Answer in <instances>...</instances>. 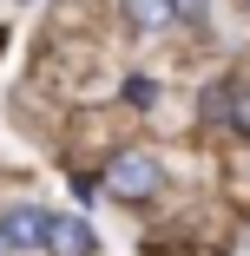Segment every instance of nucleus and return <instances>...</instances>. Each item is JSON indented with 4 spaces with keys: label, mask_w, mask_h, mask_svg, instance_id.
I'll list each match as a JSON object with an SVG mask.
<instances>
[{
    "label": "nucleus",
    "mask_w": 250,
    "mask_h": 256,
    "mask_svg": "<svg viewBox=\"0 0 250 256\" xmlns=\"http://www.w3.org/2000/svg\"><path fill=\"white\" fill-rule=\"evenodd\" d=\"M119 7H125V26H132V33H165V26L178 20L171 0H119Z\"/></svg>",
    "instance_id": "nucleus-4"
},
{
    "label": "nucleus",
    "mask_w": 250,
    "mask_h": 256,
    "mask_svg": "<svg viewBox=\"0 0 250 256\" xmlns=\"http://www.w3.org/2000/svg\"><path fill=\"white\" fill-rule=\"evenodd\" d=\"M171 7H178L184 26H204V20H211V0H171Z\"/></svg>",
    "instance_id": "nucleus-7"
},
{
    "label": "nucleus",
    "mask_w": 250,
    "mask_h": 256,
    "mask_svg": "<svg viewBox=\"0 0 250 256\" xmlns=\"http://www.w3.org/2000/svg\"><path fill=\"white\" fill-rule=\"evenodd\" d=\"M7 250H14V243H7V224H0V256H7Z\"/></svg>",
    "instance_id": "nucleus-8"
},
{
    "label": "nucleus",
    "mask_w": 250,
    "mask_h": 256,
    "mask_svg": "<svg viewBox=\"0 0 250 256\" xmlns=\"http://www.w3.org/2000/svg\"><path fill=\"white\" fill-rule=\"evenodd\" d=\"M46 250H53V256H92L99 236H92L79 217H53V224H46Z\"/></svg>",
    "instance_id": "nucleus-2"
},
{
    "label": "nucleus",
    "mask_w": 250,
    "mask_h": 256,
    "mask_svg": "<svg viewBox=\"0 0 250 256\" xmlns=\"http://www.w3.org/2000/svg\"><path fill=\"white\" fill-rule=\"evenodd\" d=\"M224 125L237 138H250V86H224Z\"/></svg>",
    "instance_id": "nucleus-5"
},
{
    "label": "nucleus",
    "mask_w": 250,
    "mask_h": 256,
    "mask_svg": "<svg viewBox=\"0 0 250 256\" xmlns=\"http://www.w3.org/2000/svg\"><path fill=\"white\" fill-rule=\"evenodd\" d=\"M125 106H138V112H145V106H158V86L145 79V72H132V79H125Z\"/></svg>",
    "instance_id": "nucleus-6"
},
{
    "label": "nucleus",
    "mask_w": 250,
    "mask_h": 256,
    "mask_svg": "<svg viewBox=\"0 0 250 256\" xmlns=\"http://www.w3.org/2000/svg\"><path fill=\"white\" fill-rule=\"evenodd\" d=\"M158 184H165V171H158L152 151H119V158L106 164V197H119V204H145V197H158Z\"/></svg>",
    "instance_id": "nucleus-1"
},
{
    "label": "nucleus",
    "mask_w": 250,
    "mask_h": 256,
    "mask_svg": "<svg viewBox=\"0 0 250 256\" xmlns=\"http://www.w3.org/2000/svg\"><path fill=\"white\" fill-rule=\"evenodd\" d=\"M0 224H7V243H14V250H46V224H53V217L27 204V210H7Z\"/></svg>",
    "instance_id": "nucleus-3"
}]
</instances>
